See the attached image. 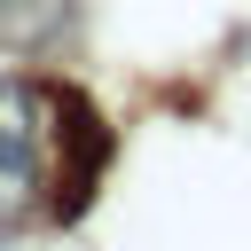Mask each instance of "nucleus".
I'll return each instance as SVG.
<instances>
[{
    "label": "nucleus",
    "mask_w": 251,
    "mask_h": 251,
    "mask_svg": "<svg viewBox=\"0 0 251 251\" xmlns=\"http://www.w3.org/2000/svg\"><path fill=\"white\" fill-rule=\"evenodd\" d=\"M24 149H31V126H24V94L0 86V173L16 180L24 173Z\"/></svg>",
    "instance_id": "f257e3e1"
}]
</instances>
